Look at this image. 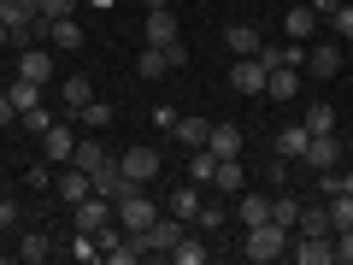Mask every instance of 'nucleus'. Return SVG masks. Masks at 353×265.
<instances>
[{"label":"nucleus","mask_w":353,"mask_h":265,"mask_svg":"<svg viewBox=\"0 0 353 265\" xmlns=\"http://www.w3.org/2000/svg\"><path fill=\"white\" fill-rule=\"evenodd\" d=\"M289 242H294V230H283L277 218H271V224H253L248 236H241V259L271 265V259H283V253H289Z\"/></svg>","instance_id":"1"},{"label":"nucleus","mask_w":353,"mask_h":265,"mask_svg":"<svg viewBox=\"0 0 353 265\" xmlns=\"http://www.w3.org/2000/svg\"><path fill=\"white\" fill-rule=\"evenodd\" d=\"M148 48L171 53V65H183V59H189V41H183V30H176L171 6H165V12H148Z\"/></svg>","instance_id":"2"},{"label":"nucleus","mask_w":353,"mask_h":265,"mask_svg":"<svg viewBox=\"0 0 353 265\" xmlns=\"http://www.w3.org/2000/svg\"><path fill=\"white\" fill-rule=\"evenodd\" d=\"M112 206H118V224H124L130 236H141V230H148L153 218H159V201H148V195H141V183H130V189L118 195Z\"/></svg>","instance_id":"3"},{"label":"nucleus","mask_w":353,"mask_h":265,"mask_svg":"<svg viewBox=\"0 0 353 265\" xmlns=\"http://www.w3.org/2000/svg\"><path fill=\"white\" fill-rule=\"evenodd\" d=\"M306 165H312V171H336L341 159H347V141L336 136V130H324V136H312L306 141V153H301Z\"/></svg>","instance_id":"4"},{"label":"nucleus","mask_w":353,"mask_h":265,"mask_svg":"<svg viewBox=\"0 0 353 265\" xmlns=\"http://www.w3.org/2000/svg\"><path fill=\"white\" fill-rule=\"evenodd\" d=\"M176 242H183V218H171V213H159L148 230H141V253H171Z\"/></svg>","instance_id":"5"},{"label":"nucleus","mask_w":353,"mask_h":265,"mask_svg":"<svg viewBox=\"0 0 353 265\" xmlns=\"http://www.w3.org/2000/svg\"><path fill=\"white\" fill-rule=\"evenodd\" d=\"M230 88H236V95H265V65H259V53L230 59Z\"/></svg>","instance_id":"6"},{"label":"nucleus","mask_w":353,"mask_h":265,"mask_svg":"<svg viewBox=\"0 0 353 265\" xmlns=\"http://www.w3.org/2000/svg\"><path fill=\"white\" fill-rule=\"evenodd\" d=\"M289 259H301V265H336V242H330V236H294L289 242Z\"/></svg>","instance_id":"7"},{"label":"nucleus","mask_w":353,"mask_h":265,"mask_svg":"<svg viewBox=\"0 0 353 265\" xmlns=\"http://www.w3.org/2000/svg\"><path fill=\"white\" fill-rule=\"evenodd\" d=\"M118 218V206L106 201V195H83V201H77V230H106Z\"/></svg>","instance_id":"8"},{"label":"nucleus","mask_w":353,"mask_h":265,"mask_svg":"<svg viewBox=\"0 0 353 265\" xmlns=\"http://www.w3.org/2000/svg\"><path fill=\"white\" fill-rule=\"evenodd\" d=\"M118 159H124V177L141 183V189L159 177V148H130V153H118Z\"/></svg>","instance_id":"9"},{"label":"nucleus","mask_w":353,"mask_h":265,"mask_svg":"<svg viewBox=\"0 0 353 265\" xmlns=\"http://www.w3.org/2000/svg\"><path fill=\"white\" fill-rule=\"evenodd\" d=\"M71 153H77V130L71 124H48V130H41V159L71 165Z\"/></svg>","instance_id":"10"},{"label":"nucleus","mask_w":353,"mask_h":265,"mask_svg":"<svg viewBox=\"0 0 353 265\" xmlns=\"http://www.w3.org/2000/svg\"><path fill=\"white\" fill-rule=\"evenodd\" d=\"M88 183H94V195H106V201H118V195L130 189V177H124V159L112 153V159H106L101 171H88Z\"/></svg>","instance_id":"11"},{"label":"nucleus","mask_w":353,"mask_h":265,"mask_svg":"<svg viewBox=\"0 0 353 265\" xmlns=\"http://www.w3.org/2000/svg\"><path fill=\"white\" fill-rule=\"evenodd\" d=\"M259 65H289V71H306V41H277V48H259Z\"/></svg>","instance_id":"12"},{"label":"nucleus","mask_w":353,"mask_h":265,"mask_svg":"<svg viewBox=\"0 0 353 265\" xmlns=\"http://www.w3.org/2000/svg\"><path fill=\"white\" fill-rule=\"evenodd\" d=\"M236 218H241V230L271 224V195H248V189H241V195H236Z\"/></svg>","instance_id":"13"},{"label":"nucleus","mask_w":353,"mask_h":265,"mask_svg":"<svg viewBox=\"0 0 353 265\" xmlns=\"http://www.w3.org/2000/svg\"><path fill=\"white\" fill-rule=\"evenodd\" d=\"M306 71H312V77H336L341 71V41H318V48H306Z\"/></svg>","instance_id":"14"},{"label":"nucleus","mask_w":353,"mask_h":265,"mask_svg":"<svg viewBox=\"0 0 353 265\" xmlns=\"http://www.w3.org/2000/svg\"><path fill=\"white\" fill-rule=\"evenodd\" d=\"M265 95H271V101H294V95H301V71L271 65V71H265Z\"/></svg>","instance_id":"15"},{"label":"nucleus","mask_w":353,"mask_h":265,"mask_svg":"<svg viewBox=\"0 0 353 265\" xmlns=\"http://www.w3.org/2000/svg\"><path fill=\"white\" fill-rule=\"evenodd\" d=\"M18 77H30V83H53V59L41 53V41L18 53Z\"/></svg>","instance_id":"16"},{"label":"nucleus","mask_w":353,"mask_h":265,"mask_svg":"<svg viewBox=\"0 0 353 265\" xmlns=\"http://www.w3.org/2000/svg\"><path fill=\"white\" fill-rule=\"evenodd\" d=\"M212 189H218V195H230V201H236V195L248 189V171H241V159H218V177H212Z\"/></svg>","instance_id":"17"},{"label":"nucleus","mask_w":353,"mask_h":265,"mask_svg":"<svg viewBox=\"0 0 353 265\" xmlns=\"http://www.w3.org/2000/svg\"><path fill=\"white\" fill-rule=\"evenodd\" d=\"M48 41L65 48V53H77L83 48V24H77V18H48Z\"/></svg>","instance_id":"18"},{"label":"nucleus","mask_w":353,"mask_h":265,"mask_svg":"<svg viewBox=\"0 0 353 265\" xmlns=\"http://www.w3.org/2000/svg\"><path fill=\"white\" fill-rule=\"evenodd\" d=\"M206 148H212L218 159H236V153H241V130L236 124H212V130H206Z\"/></svg>","instance_id":"19"},{"label":"nucleus","mask_w":353,"mask_h":265,"mask_svg":"<svg viewBox=\"0 0 353 265\" xmlns=\"http://www.w3.org/2000/svg\"><path fill=\"white\" fill-rule=\"evenodd\" d=\"M306 141H312V130H306V124H289V130H277V141H271V148H277V159H301Z\"/></svg>","instance_id":"20"},{"label":"nucleus","mask_w":353,"mask_h":265,"mask_svg":"<svg viewBox=\"0 0 353 265\" xmlns=\"http://www.w3.org/2000/svg\"><path fill=\"white\" fill-rule=\"evenodd\" d=\"M224 48L236 53V59H248V53H259L265 41H259V30H253V24H230L224 30Z\"/></svg>","instance_id":"21"},{"label":"nucleus","mask_w":353,"mask_h":265,"mask_svg":"<svg viewBox=\"0 0 353 265\" xmlns=\"http://www.w3.org/2000/svg\"><path fill=\"white\" fill-rule=\"evenodd\" d=\"M294 236H330V206H324V201H306V206H301V224H294Z\"/></svg>","instance_id":"22"},{"label":"nucleus","mask_w":353,"mask_h":265,"mask_svg":"<svg viewBox=\"0 0 353 265\" xmlns=\"http://www.w3.org/2000/svg\"><path fill=\"white\" fill-rule=\"evenodd\" d=\"M283 30H289V41H312L318 12H312V6H289V12H283Z\"/></svg>","instance_id":"23"},{"label":"nucleus","mask_w":353,"mask_h":265,"mask_svg":"<svg viewBox=\"0 0 353 265\" xmlns=\"http://www.w3.org/2000/svg\"><path fill=\"white\" fill-rule=\"evenodd\" d=\"M106 159H112V148H101L94 136H83V141H77V153H71V165H77V171H101Z\"/></svg>","instance_id":"24"},{"label":"nucleus","mask_w":353,"mask_h":265,"mask_svg":"<svg viewBox=\"0 0 353 265\" xmlns=\"http://www.w3.org/2000/svg\"><path fill=\"white\" fill-rule=\"evenodd\" d=\"M53 189H59V201H65V206H77L83 195H94V183H88V171H77V165H71V171H65Z\"/></svg>","instance_id":"25"},{"label":"nucleus","mask_w":353,"mask_h":265,"mask_svg":"<svg viewBox=\"0 0 353 265\" xmlns=\"http://www.w3.org/2000/svg\"><path fill=\"white\" fill-rule=\"evenodd\" d=\"M36 0H0V24H12V30H30L36 24Z\"/></svg>","instance_id":"26"},{"label":"nucleus","mask_w":353,"mask_h":265,"mask_svg":"<svg viewBox=\"0 0 353 265\" xmlns=\"http://www.w3.org/2000/svg\"><path fill=\"white\" fill-rule=\"evenodd\" d=\"M212 177H218V153L212 148H194L189 153V183L201 189V183H212Z\"/></svg>","instance_id":"27"},{"label":"nucleus","mask_w":353,"mask_h":265,"mask_svg":"<svg viewBox=\"0 0 353 265\" xmlns=\"http://www.w3.org/2000/svg\"><path fill=\"white\" fill-rule=\"evenodd\" d=\"M171 130H176V141L194 153V148H206V130H212V124H206V118H176Z\"/></svg>","instance_id":"28"},{"label":"nucleus","mask_w":353,"mask_h":265,"mask_svg":"<svg viewBox=\"0 0 353 265\" xmlns=\"http://www.w3.org/2000/svg\"><path fill=\"white\" fill-rule=\"evenodd\" d=\"M301 195H271V218H277V224L283 230H294V224H301Z\"/></svg>","instance_id":"29"},{"label":"nucleus","mask_w":353,"mask_h":265,"mask_svg":"<svg viewBox=\"0 0 353 265\" xmlns=\"http://www.w3.org/2000/svg\"><path fill=\"white\" fill-rule=\"evenodd\" d=\"M165 206H171V218H183V224H194V213H201V189L189 183V189H176V195H171Z\"/></svg>","instance_id":"30"},{"label":"nucleus","mask_w":353,"mask_h":265,"mask_svg":"<svg viewBox=\"0 0 353 265\" xmlns=\"http://www.w3.org/2000/svg\"><path fill=\"white\" fill-rule=\"evenodd\" d=\"M171 259H176V265H206V259H212V248H206L201 236H183V242L171 248Z\"/></svg>","instance_id":"31"},{"label":"nucleus","mask_w":353,"mask_h":265,"mask_svg":"<svg viewBox=\"0 0 353 265\" xmlns=\"http://www.w3.org/2000/svg\"><path fill=\"white\" fill-rule=\"evenodd\" d=\"M18 259H24V265H41V259H53V242L41 236V230H30V236L18 242Z\"/></svg>","instance_id":"32"},{"label":"nucleus","mask_w":353,"mask_h":265,"mask_svg":"<svg viewBox=\"0 0 353 265\" xmlns=\"http://www.w3.org/2000/svg\"><path fill=\"white\" fill-rule=\"evenodd\" d=\"M6 95H12V106H18V112L41 106V83H30V77H12V88H6Z\"/></svg>","instance_id":"33"},{"label":"nucleus","mask_w":353,"mask_h":265,"mask_svg":"<svg viewBox=\"0 0 353 265\" xmlns=\"http://www.w3.org/2000/svg\"><path fill=\"white\" fill-rule=\"evenodd\" d=\"M324 206H330V236L353 224V195H324Z\"/></svg>","instance_id":"34"},{"label":"nucleus","mask_w":353,"mask_h":265,"mask_svg":"<svg viewBox=\"0 0 353 265\" xmlns=\"http://www.w3.org/2000/svg\"><path fill=\"white\" fill-rule=\"evenodd\" d=\"M136 71H141V77H165V71H171V53H159V48H141Z\"/></svg>","instance_id":"35"},{"label":"nucleus","mask_w":353,"mask_h":265,"mask_svg":"<svg viewBox=\"0 0 353 265\" xmlns=\"http://www.w3.org/2000/svg\"><path fill=\"white\" fill-rule=\"evenodd\" d=\"M65 101H71V112L88 106V101H94V83H88V77H65Z\"/></svg>","instance_id":"36"},{"label":"nucleus","mask_w":353,"mask_h":265,"mask_svg":"<svg viewBox=\"0 0 353 265\" xmlns=\"http://www.w3.org/2000/svg\"><path fill=\"white\" fill-rule=\"evenodd\" d=\"M77 118H83L88 130H106V124H112V106H106V101H88V106H77Z\"/></svg>","instance_id":"37"},{"label":"nucleus","mask_w":353,"mask_h":265,"mask_svg":"<svg viewBox=\"0 0 353 265\" xmlns=\"http://www.w3.org/2000/svg\"><path fill=\"white\" fill-rule=\"evenodd\" d=\"M306 130H312V136H324V130H336V112H330V106H306V118H301Z\"/></svg>","instance_id":"38"},{"label":"nucleus","mask_w":353,"mask_h":265,"mask_svg":"<svg viewBox=\"0 0 353 265\" xmlns=\"http://www.w3.org/2000/svg\"><path fill=\"white\" fill-rule=\"evenodd\" d=\"M194 230H224V206H218V201H201V213H194Z\"/></svg>","instance_id":"39"},{"label":"nucleus","mask_w":353,"mask_h":265,"mask_svg":"<svg viewBox=\"0 0 353 265\" xmlns=\"http://www.w3.org/2000/svg\"><path fill=\"white\" fill-rule=\"evenodd\" d=\"M18 124H24L30 136H41V130H48L53 118H48V106H30V112H18Z\"/></svg>","instance_id":"40"},{"label":"nucleus","mask_w":353,"mask_h":265,"mask_svg":"<svg viewBox=\"0 0 353 265\" xmlns=\"http://www.w3.org/2000/svg\"><path fill=\"white\" fill-rule=\"evenodd\" d=\"M330 24H336V36H341V41H353V6H347V0L330 12Z\"/></svg>","instance_id":"41"},{"label":"nucleus","mask_w":353,"mask_h":265,"mask_svg":"<svg viewBox=\"0 0 353 265\" xmlns=\"http://www.w3.org/2000/svg\"><path fill=\"white\" fill-rule=\"evenodd\" d=\"M330 242H336V265H353V224H347V230H336Z\"/></svg>","instance_id":"42"},{"label":"nucleus","mask_w":353,"mask_h":265,"mask_svg":"<svg viewBox=\"0 0 353 265\" xmlns=\"http://www.w3.org/2000/svg\"><path fill=\"white\" fill-rule=\"evenodd\" d=\"M36 12H41V18H71L77 0H36Z\"/></svg>","instance_id":"43"},{"label":"nucleus","mask_w":353,"mask_h":265,"mask_svg":"<svg viewBox=\"0 0 353 265\" xmlns=\"http://www.w3.org/2000/svg\"><path fill=\"white\" fill-rule=\"evenodd\" d=\"M318 195H341V171H318Z\"/></svg>","instance_id":"44"},{"label":"nucleus","mask_w":353,"mask_h":265,"mask_svg":"<svg viewBox=\"0 0 353 265\" xmlns=\"http://www.w3.org/2000/svg\"><path fill=\"white\" fill-rule=\"evenodd\" d=\"M6 124H18V106H12V95H0V130Z\"/></svg>","instance_id":"45"},{"label":"nucleus","mask_w":353,"mask_h":265,"mask_svg":"<svg viewBox=\"0 0 353 265\" xmlns=\"http://www.w3.org/2000/svg\"><path fill=\"white\" fill-rule=\"evenodd\" d=\"M18 224V201H0V230H12Z\"/></svg>","instance_id":"46"},{"label":"nucleus","mask_w":353,"mask_h":265,"mask_svg":"<svg viewBox=\"0 0 353 265\" xmlns=\"http://www.w3.org/2000/svg\"><path fill=\"white\" fill-rule=\"evenodd\" d=\"M336 6H341V0H312V12H318V18H330Z\"/></svg>","instance_id":"47"},{"label":"nucleus","mask_w":353,"mask_h":265,"mask_svg":"<svg viewBox=\"0 0 353 265\" xmlns=\"http://www.w3.org/2000/svg\"><path fill=\"white\" fill-rule=\"evenodd\" d=\"M341 171V195H353V165H336Z\"/></svg>","instance_id":"48"},{"label":"nucleus","mask_w":353,"mask_h":265,"mask_svg":"<svg viewBox=\"0 0 353 265\" xmlns=\"http://www.w3.org/2000/svg\"><path fill=\"white\" fill-rule=\"evenodd\" d=\"M141 6H148V12H165V6H176V0H141Z\"/></svg>","instance_id":"49"},{"label":"nucleus","mask_w":353,"mask_h":265,"mask_svg":"<svg viewBox=\"0 0 353 265\" xmlns=\"http://www.w3.org/2000/svg\"><path fill=\"white\" fill-rule=\"evenodd\" d=\"M0 48H12V24H0Z\"/></svg>","instance_id":"50"},{"label":"nucleus","mask_w":353,"mask_h":265,"mask_svg":"<svg viewBox=\"0 0 353 265\" xmlns=\"http://www.w3.org/2000/svg\"><path fill=\"white\" fill-rule=\"evenodd\" d=\"M341 141H347V159H353V136H341Z\"/></svg>","instance_id":"51"}]
</instances>
